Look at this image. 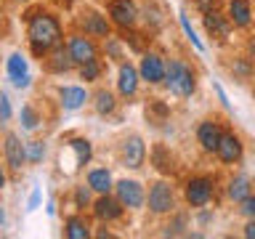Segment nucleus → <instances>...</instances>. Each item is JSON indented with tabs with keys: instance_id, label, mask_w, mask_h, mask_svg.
I'll use <instances>...</instances> for the list:
<instances>
[{
	"instance_id": "obj_22",
	"label": "nucleus",
	"mask_w": 255,
	"mask_h": 239,
	"mask_svg": "<svg viewBox=\"0 0 255 239\" xmlns=\"http://www.w3.org/2000/svg\"><path fill=\"white\" fill-rule=\"evenodd\" d=\"M85 32H88V35H96V37H109V24H107L104 16L91 13L85 19Z\"/></svg>"
},
{
	"instance_id": "obj_18",
	"label": "nucleus",
	"mask_w": 255,
	"mask_h": 239,
	"mask_svg": "<svg viewBox=\"0 0 255 239\" xmlns=\"http://www.w3.org/2000/svg\"><path fill=\"white\" fill-rule=\"evenodd\" d=\"M205 27H207V32H210L213 37H218V40L229 37V21L223 19L218 11H207L205 13Z\"/></svg>"
},
{
	"instance_id": "obj_26",
	"label": "nucleus",
	"mask_w": 255,
	"mask_h": 239,
	"mask_svg": "<svg viewBox=\"0 0 255 239\" xmlns=\"http://www.w3.org/2000/svg\"><path fill=\"white\" fill-rule=\"evenodd\" d=\"M96 112L99 115H109V112H115V96L109 91H99L96 93Z\"/></svg>"
},
{
	"instance_id": "obj_17",
	"label": "nucleus",
	"mask_w": 255,
	"mask_h": 239,
	"mask_svg": "<svg viewBox=\"0 0 255 239\" xmlns=\"http://www.w3.org/2000/svg\"><path fill=\"white\" fill-rule=\"evenodd\" d=\"M59 99H61L64 109L75 112V109H80L88 101V93H85V88H80V85H67V88H61V91H59Z\"/></svg>"
},
{
	"instance_id": "obj_34",
	"label": "nucleus",
	"mask_w": 255,
	"mask_h": 239,
	"mask_svg": "<svg viewBox=\"0 0 255 239\" xmlns=\"http://www.w3.org/2000/svg\"><path fill=\"white\" fill-rule=\"evenodd\" d=\"M37 205H40V189H35V191L29 194V210H35Z\"/></svg>"
},
{
	"instance_id": "obj_40",
	"label": "nucleus",
	"mask_w": 255,
	"mask_h": 239,
	"mask_svg": "<svg viewBox=\"0 0 255 239\" xmlns=\"http://www.w3.org/2000/svg\"><path fill=\"white\" fill-rule=\"evenodd\" d=\"M56 3H64V5H69V3H72V0H56Z\"/></svg>"
},
{
	"instance_id": "obj_33",
	"label": "nucleus",
	"mask_w": 255,
	"mask_h": 239,
	"mask_svg": "<svg viewBox=\"0 0 255 239\" xmlns=\"http://www.w3.org/2000/svg\"><path fill=\"white\" fill-rule=\"evenodd\" d=\"M107 51L112 53V59H123V48H120L117 40H109V43H107Z\"/></svg>"
},
{
	"instance_id": "obj_15",
	"label": "nucleus",
	"mask_w": 255,
	"mask_h": 239,
	"mask_svg": "<svg viewBox=\"0 0 255 239\" xmlns=\"http://www.w3.org/2000/svg\"><path fill=\"white\" fill-rule=\"evenodd\" d=\"M117 88L120 93L125 96H133L135 91H138V72H135L133 64H120V75H117Z\"/></svg>"
},
{
	"instance_id": "obj_35",
	"label": "nucleus",
	"mask_w": 255,
	"mask_h": 239,
	"mask_svg": "<svg viewBox=\"0 0 255 239\" xmlns=\"http://www.w3.org/2000/svg\"><path fill=\"white\" fill-rule=\"evenodd\" d=\"M215 91H218V99L223 101V107H226V109H231V104H229V99H226V91H223V88H221L218 83H215Z\"/></svg>"
},
{
	"instance_id": "obj_27",
	"label": "nucleus",
	"mask_w": 255,
	"mask_h": 239,
	"mask_svg": "<svg viewBox=\"0 0 255 239\" xmlns=\"http://www.w3.org/2000/svg\"><path fill=\"white\" fill-rule=\"evenodd\" d=\"M178 19H181V27H183V32H186V37L191 40V45H194L197 51H205L202 40L197 37V32H194V29H191V24H189V16H186V11H181V13H178Z\"/></svg>"
},
{
	"instance_id": "obj_38",
	"label": "nucleus",
	"mask_w": 255,
	"mask_h": 239,
	"mask_svg": "<svg viewBox=\"0 0 255 239\" xmlns=\"http://www.w3.org/2000/svg\"><path fill=\"white\" fill-rule=\"evenodd\" d=\"M5 226V213H3V207H0V229Z\"/></svg>"
},
{
	"instance_id": "obj_20",
	"label": "nucleus",
	"mask_w": 255,
	"mask_h": 239,
	"mask_svg": "<svg viewBox=\"0 0 255 239\" xmlns=\"http://www.w3.org/2000/svg\"><path fill=\"white\" fill-rule=\"evenodd\" d=\"M88 186H91L93 191H99V194H109V189H112V175H109V170H104V167H99V170H91V173H88Z\"/></svg>"
},
{
	"instance_id": "obj_6",
	"label": "nucleus",
	"mask_w": 255,
	"mask_h": 239,
	"mask_svg": "<svg viewBox=\"0 0 255 239\" xmlns=\"http://www.w3.org/2000/svg\"><path fill=\"white\" fill-rule=\"evenodd\" d=\"M109 16H112V21L117 24V27H133L135 19H138V11H135V5H133V0H112L109 3Z\"/></svg>"
},
{
	"instance_id": "obj_23",
	"label": "nucleus",
	"mask_w": 255,
	"mask_h": 239,
	"mask_svg": "<svg viewBox=\"0 0 255 239\" xmlns=\"http://www.w3.org/2000/svg\"><path fill=\"white\" fill-rule=\"evenodd\" d=\"M250 194H253V191H250V181H247L245 175H239V178H234L229 183V197L234 199V202H245Z\"/></svg>"
},
{
	"instance_id": "obj_16",
	"label": "nucleus",
	"mask_w": 255,
	"mask_h": 239,
	"mask_svg": "<svg viewBox=\"0 0 255 239\" xmlns=\"http://www.w3.org/2000/svg\"><path fill=\"white\" fill-rule=\"evenodd\" d=\"M218 157L223 159V162H237V159L242 157V141H239V135L223 133L221 146H218Z\"/></svg>"
},
{
	"instance_id": "obj_37",
	"label": "nucleus",
	"mask_w": 255,
	"mask_h": 239,
	"mask_svg": "<svg viewBox=\"0 0 255 239\" xmlns=\"http://www.w3.org/2000/svg\"><path fill=\"white\" fill-rule=\"evenodd\" d=\"M234 69H237V75H247V72H250V67H247L245 61H239V64H237Z\"/></svg>"
},
{
	"instance_id": "obj_9",
	"label": "nucleus",
	"mask_w": 255,
	"mask_h": 239,
	"mask_svg": "<svg viewBox=\"0 0 255 239\" xmlns=\"http://www.w3.org/2000/svg\"><path fill=\"white\" fill-rule=\"evenodd\" d=\"M149 207L151 213L162 215V213H170L173 210V189L167 183H154L149 191Z\"/></svg>"
},
{
	"instance_id": "obj_24",
	"label": "nucleus",
	"mask_w": 255,
	"mask_h": 239,
	"mask_svg": "<svg viewBox=\"0 0 255 239\" xmlns=\"http://www.w3.org/2000/svg\"><path fill=\"white\" fill-rule=\"evenodd\" d=\"M72 56L69 51H64L61 45H56L53 48V56H51V72H69L72 69Z\"/></svg>"
},
{
	"instance_id": "obj_1",
	"label": "nucleus",
	"mask_w": 255,
	"mask_h": 239,
	"mask_svg": "<svg viewBox=\"0 0 255 239\" xmlns=\"http://www.w3.org/2000/svg\"><path fill=\"white\" fill-rule=\"evenodd\" d=\"M27 37H29L32 53L45 56L56 45H61V24L48 11H32L27 16Z\"/></svg>"
},
{
	"instance_id": "obj_8",
	"label": "nucleus",
	"mask_w": 255,
	"mask_h": 239,
	"mask_svg": "<svg viewBox=\"0 0 255 239\" xmlns=\"http://www.w3.org/2000/svg\"><path fill=\"white\" fill-rule=\"evenodd\" d=\"M3 149H5V162H8V167H11V170H21L24 162H29V159H27V146L19 141V135L8 133Z\"/></svg>"
},
{
	"instance_id": "obj_39",
	"label": "nucleus",
	"mask_w": 255,
	"mask_h": 239,
	"mask_svg": "<svg viewBox=\"0 0 255 239\" xmlns=\"http://www.w3.org/2000/svg\"><path fill=\"white\" fill-rule=\"evenodd\" d=\"M5 186V173H3V167H0V189Z\"/></svg>"
},
{
	"instance_id": "obj_19",
	"label": "nucleus",
	"mask_w": 255,
	"mask_h": 239,
	"mask_svg": "<svg viewBox=\"0 0 255 239\" xmlns=\"http://www.w3.org/2000/svg\"><path fill=\"white\" fill-rule=\"evenodd\" d=\"M229 19L237 24V27H247L253 19V11H250V3L247 0H231L229 3Z\"/></svg>"
},
{
	"instance_id": "obj_10",
	"label": "nucleus",
	"mask_w": 255,
	"mask_h": 239,
	"mask_svg": "<svg viewBox=\"0 0 255 239\" xmlns=\"http://www.w3.org/2000/svg\"><path fill=\"white\" fill-rule=\"evenodd\" d=\"M197 138H199V143H202L205 151H218L221 138H223V130H221L218 122L207 120V122H202V125L197 127Z\"/></svg>"
},
{
	"instance_id": "obj_32",
	"label": "nucleus",
	"mask_w": 255,
	"mask_h": 239,
	"mask_svg": "<svg viewBox=\"0 0 255 239\" xmlns=\"http://www.w3.org/2000/svg\"><path fill=\"white\" fill-rule=\"evenodd\" d=\"M242 213L247 215V218H255V194H250L242 202Z\"/></svg>"
},
{
	"instance_id": "obj_28",
	"label": "nucleus",
	"mask_w": 255,
	"mask_h": 239,
	"mask_svg": "<svg viewBox=\"0 0 255 239\" xmlns=\"http://www.w3.org/2000/svg\"><path fill=\"white\" fill-rule=\"evenodd\" d=\"M99 61H88V64H83V67H80V77H83L85 80V83H91V80H96V77H99Z\"/></svg>"
},
{
	"instance_id": "obj_12",
	"label": "nucleus",
	"mask_w": 255,
	"mask_h": 239,
	"mask_svg": "<svg viewBox=\"0 0 255 239\" xmlns=\"http://www.w3.org/2000/svg\"><path fill=\"white\" fill-rule=\"evenodd\" d=\"M165 64H162V59H159L157 53H146L141 59V77L146 80V83H151V85H157V83H162L165 80Z\"/></svg>"
},
{
	"instance_id": "obj_21",
	"label": "nucleus",
	"mask_w": 255,
	"mask_h": 239,
	"mask_svg": "<svg viewBox=\"0 0 255 239\" xmlns=\"http://www.w3.org/2000/svg\"><path fill=\"white\" fill-rule=\"evenodd\" d=\"M64 234H67L69 239H88V237H91V229H88V223L80 218V215H72V218L67 221Z\"/></svg>"
},
{
	"instance_id": "obj_30",
	"label": "nucleus",
	"mask_w": 255,
	"mask_h": 239,
	"mask_svg": "<svg viewBox=\"0 0 255 239\" xmlns=\"http://www.w3.org/2000/svg\"><path fill=\"white\" fill-rule=\"evenodd\" d=\"M11 122V101L5 93H0V127H5Z\"/></svg>"
},
{
	"instance_id": "obj_11",
	"label": "nucleus",
	"mask_w": 255,
	"mask_h": 239,
	"mask_svg": "<svg viewBox=\"0 0 255 239\" xmlns=\"http://www.w3.org/2000/svg\"><path fill=\"white\" fill-rule=\"evenodd\" d=\"M117 199L125 207H141L143 205V189L138 181H120L117 183Z\"/></svg>"
},
{
	"instance_id": "obj_29",
	"label": "nucleus",
	"mask_w": 255,
	"mask_h": 239,
	"mask_svg": "<svg viewBox=\"0 0 255 239\" xmlns=\"http://www.w3.org/2000/svg\"><path fill=\"white\" fill-rule=\"evenodd\" d=\"M43 154H45L43 141H32V143H27V159H29V162H40V159H43Z\"/></svg>"
},
{
	"instance_id": "obj_36",
	"label": "nucleus",
	"mask_w": 255,
	"mask_h": 239,
	"mask_svg": "<svg viewBox=\"0 0 255 239\" xmlns=\"http://www.w3.org/2000/svg\"><path fill=\"white\" fill-rule=\"evenodd\" d=\"M245 237L255 239V218H253V221H250V223H247V226H245Z\"/></svg>"
},
{
	"instance_id": "obj_5",
	"label": "nucleus",
	"mask_w": 255,
	"mask_h": 239,
	"mask_svg": "<svg viewBox=\"0 0 255 239\" xmlns=\"http://www.w3.org/2000/svg\"><path fill=\"white\" fill-rule=\"evenodd\" d=\"M5 69H8V77H11L13 88H29V67H27V59H24V53H11L5 61Z\"/></svg>"
},
{
	"instance_id": "obj_3",
	"label": "nucleus",
	"mask_w": 255,
	"mask_h": 239,
	"mask_svg": "<svg viewBox=\"0 0 255 239\" xmlns=\"http://www.w3.org/2000/svg\"><path fill=\"white\" fill-rule=\"evenodd\" d=\"M91 154H93V151H91V141H85V138H72V141H67V146L61 149L59 165H61L64 173H75L80 165H88Z\"/></svg>"
},
{
	"instance_id": "obj_14",
	"label": "nucleus",
	"mask_w": 255,
	"mask_h": 239,
	"mask_svg": "<svg viewBox=\"0 0 255 239\" xmlns=\"http://www.w3.org/2000/svg\"><path fill=\"white\" fill-rule=\"evenodd\" d=\"M143 154H146V146H143V141L138 135H130L125 143H123V162L128 167H141L143 165Z\"/></svg>"
},
{
	"instance_id": "obj_25",
	"label": "nucleus",
	"mask_w": 255,
	"mask_h": 239,
	"mask_svg": "<svg viewBox=\"0 0 255 239\" xmlns=\"http://www.w3.org/2000/svg\"><path fill=\"white\" fill-rule=\"evenodd\" d=\"M19 120H21V127L24 130H35V127L40 125V117H37V112H35V107H21V112H19Z\"/></svg>"
},
{
	"instance_id": "obj_13",
	"label": "nucleus",
	"mask_w": 255,
	"mask_h": 239,
	"mask_svg": "<svg viewBox=\"0 0 255 239\" xmlns=\"http://www.w3.org/2000/svg\"><path fill=\"white\" fill-rule=\"evenodd\" d=\"M123 207L125 205L120 202V199H112L109 194H101L93 205V213L99 221H117L120 215H123Z\"/></svg>"
},
{
	"instance_id": "obj_31",
	"label": "nucleus",
	"mask_w": 255,
	"mask_h": 239,
	"mask_svg": "<svg viewBox=\"0 0 255 239\" xmlns=\"http://www.w3.org/2000/svg\"><path fill=\"white\" fill-rule=\"evenodd\" d=\"M88 202H91V186H77V191H75V205H77V207H85Z\"/></svg>"
},
{
	"instance_id": "obj_7",
	"label": "nucleus",
	"mask_w": 255,
	"mask_h": 239,
	"mask_svg": "<svg viewBox=\"0 0 255 239\" xmlns=\"http://www.w3.org/2000/svg\"><path fill=\"white\" fill-rule=\"evenodd\" d=\"M67 51H69V56H72V61L80 64V67L96 59V45H93V40H88V37H83V35H72Z\"/></svg>"
},
{
	"instance_id": "obj_4",
	"label": "nucleus",
	"mask_w": 255,
	"mask_h": 239,
	"mask_svg": "<svg viewBox=\"0 0 255 239\" xmlns=\"http://www.w3.org/2000/svg\"><path fill=\"white\" fill-rule=\"evenodd\" d=\"M213 197V181L210 178H191L186 183V202L191 207H205Z\"/></svg>"
},
{
	"instance_id": "obj_2",
	"label": "nucleus",
	"mask_w": 255,
	"mask_h": 239,
	"mask_svg": "<svg viewBox=\"0 0 255 239\" xmlns=\"http://www.w3.org/2000/svg\"><path fill=\"white\" fill-rule=\"evenodd\" d=\"M165 85H167V91H170L173 96L186 99V96L194 93L197 80H194V72H191L183 61H170L167 69H165Z\"/></svg>"
}]
</instances>
